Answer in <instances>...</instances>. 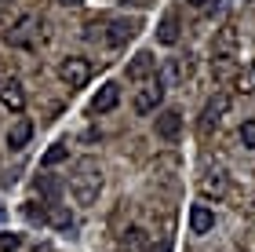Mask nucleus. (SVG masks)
Listing matches in <instances>:
<instances>
[{
  "label": "nucleus",
  "instance_id": "nucleus-1",
  "mask_svg": "<svg viewBox=\"0 0 255 252\" xmlns=\"http://www.w3.org/2000/svg\"><path fill=\"white\" fill-rule=\"evenodd\" d=\"M102 190V168L95 157H80L73 165V176H69V194H73L77 205H95Z\"/></svg>",
  "mask_w": 255,
  "mask_h": 252
},
{
  "label": "nucleus",
  "instance_id": "nucleus-2",
  "mask_svg": "<svg viewBox=\"0 0 255 252\" xmlns=\"http://www.w3.org/2000/svg\"><path fill=\"white\" fill-rule=\"evenodd\" d=\"M59 77H62L66 88H84L91 81V62L88 59H66L59 66Z\"/></svg>",
  "mask_w": 255,
  "mask_h": 252
},
{
  "label": "nucleus",
  "instance_id": "nucleus-3",
  "mask_svg": "<svg viewBox=\"0 0 255 252\" xmlns=\"http://www.w3.org/2000/svg\"><path fill=\"white\" fill-rule=\"evenodd\" d=\"M226 110H230V91H215V95L204 102V113H201V128H204V132H208V128H215V124L226 117Z\"/></svg>",
  "mask_w": 255,
  "mask_h": 252
},
{
  "label": "nucleus",
  "instance_id": "nucleus-4",
  "mask_svg": "<svg viewBox=\"0 0 255 252\" xmlns=\"http://www.w3.org/2000/svg\"><path fill=\"white\" fill-rule=\"evenodd\" d=\"M157 135H160L164 143H175L179 135H182V113H179V110L157 113Z\"/></svg>",
  "mask_w": 255,
  "mask_h": 252
},
{
  "label": "nucleus",
  "instance_id": "nucleus-5",
  "mask_svg": "<svg viewBox=\"0 0 255 252\" xmlns=\"http://www.w3.org/2000/svg\"><path fill=\"white\" fill-rule=\"evenodd\" d=\"M160 99H164V84H160V81H149V84L135 95V113H153V110L160 106Z\"/></svg>",
  "mask_w": 255,
  "mask_h": 252
},
{
  "label": "nucleus",
  "instance_id": "nucleus-6",
  "mask_svg": "<svg viewBox=\"0 0 255 252\" xmlns=\"http://www.w3.org/2000/svg\"><path fill=\"white\" fill-rule=\"evenodd\" d=\"M186 73H190V62H186V59H168V62L157 70V81L164 84V88H175Z\"/></svg>",
  "mask_w": 255,
  "mask_h": 252
},
{
  "label": "nucleus",
  "instance_id": "nucleus-7",
  "mask_svg": "<svg viewBox=\"0 0 255 252\" xmlns=\"http://www.w3.org/2000/svg\"><path fill=\"white\" fill-rule=\"evenodd\" d=\"M0 102H4L7 110L22 113L26 110V91H22V84L18 81H0Z\"/></svg>",
  "mask_w": 255,
  "mask_h": 252
},
{
  "label": "nucleus",
  "instance_id": "nucleus-8",
  "mask_svg": "<svg viewBox=\"0 0 255 252\" xmlns=\"http://www.w3.org/2000/svg\"><path fill=\"white\" fill-rule=\"evenodd\" d=\"M153 70H157V59H153L149 51H138L135 59L128 62V81H146Z\"/></svg>",
  "mask_w": 255,
  "mask_h": 252
},
{
  "label": "nucleus",
  "instance_id": "nucleus-9",
  "mask_svg": "<svg viewBox=\"0 0 255 252\" xmlns=\"http://www.w3.org/2000/svg\"><path fill=\"white\" fill-rule=\"evenodd\" d=\"M37 26H40L37 15H22V18H18V26L7 33V40H11V44H22V48H26V44H33V33H37Z\"/></svg>",
  "mask_w": 255,
  "mask_h": 252
},
{
  "label": "nucleus",
  "instance_id": "nucleus-10",
  "mask_svg": "<svg viewBox=\"0 0 255 252\" xmlns=\"http://www.w3.org/2000/svg\"><path fill=\"white\" fill-rule=\"evenodd\" d=\"M135 29H138V22H128V18H113L110 22V33H106V40L113 44V48H121V44H128L135 37Z\"/></svg>",
  "mask_w": 255,
  "mask_h": 252
},
{
  "label": "nucleus",
  "instance_id": "nucleus-11",
  "mask_svg": "<svg viewBox=\"0 0 255 252\" xmlns=\"http://www.w3.org/2000/svg\"><path fill=\"white\" fill-rule=\"evenodd\" d=\"M215 227V212L208 209V205H193L190 209V231L193 234H208Z\"/></svg>",
  "mask_w": 255,
  "mask_h": 252
},
{
  "label": "nucleus",
  "instance_id": "nucleus-12",
  "mask_svg": "<svg viewBox=\"0 0 255 252\" xmlns=\"http://www.w3.org/2000/svg\"><path fill=\"white\" fill-rule=\"evenodd\" d=\"M117 102H121V88H117V84H102L99 95L91 99V110H95V113H110Z\"/></svg>",
  "mask_w": 255,
  "mask_h": 252
},
{
  "label": "nucleus",
  "instance_id": "nucleus-13",
  "mask_svg": "<svg viewBox=\"0 0 255 252\" xmlns=\"http://www.w3.org/2000/svg\"><path fill=\"white\" fill-rule=\"evenodd\" d=\"M121 249L124 252H146L149 249V234L142 231V227H128V231L121 234Z\"/></svg>",
  "mask_w": 255,
  "mask_h": 252
},
{
  "label": "nucleus",
  "instance_id": "nucleus-14",
  "mask_svg": "<svg viewBox=\"0 0 255 252\" xmlns=\"http://www.w3.org/2000/svg\"><path fill=\"white\" fill-rule=\"evenodd\" d=\"M29 135H33V121L18 117L15 124H11V132H7V146H11V150H22V146L29 143Z\"/></svg>",
  "mask_w": 255,
  "mask_h": 252
},
{
  "label": "nucleus",
  "instance_id": "nucleus-15",
  "mask_svg": "<svg viewBox=\"0 0 255 252\" xmlns=\"http://www.w3.org/2000/svg\"><path fill=\"white\" fill-rule=\"evenodd\" d=\"M157 40H160V44H168V48H171V44H179V18H175V15H164V18H160V26H157Z\"/></svg>",
  "mask_w": 255,
  "mask_h": 252
},
{
  "label": "nucleus",
  "instance_id": "nucleus-16",
  "mask_svg": "<svg viewBox=\"0 0 255 252\" xmlns=\"http://www.w3.org/2000/svg\"><path fill=\"white\" fill-rule=\"evenodd\" d=\"M201 190L208 194V198H223V194H226V179H223V172H208V176L201 179Z\"/></svg>",
  "mask_w": 255,
  "mask_h": 252
},
{
  "label": "nucleus",
  "instance_id": "nucleus-17",
  "mask_svg": "<svg viewBox=\"0 0 255 252\" xmlns=\"http://www.w3.org/2000/svg\"><path fill=\"white\" fill-rule=\"evenodd\" d=\"M48 223L59 227V231H69V227H73V216H69V209H62V205H48Z\"/></svg>",
  "mask_w": 255,
  "mask_h": 252
},
{
  "label": "nucleus",
  "instance_id": "nucleus-18",
  "mask_svg": "<svg viewBox=\"0 0 255 252\" xmlns=\"http://www.w3.org/2000/svg\"><path fill=\"white\" fill-rule=\"evenodd\" d=\"M66 157H69V150H66V146H62V143H55V146H51V150H48V154H44V157H40V165H44V168H55V165H62V161H66Z\"/></svg>",
  "mask_w": 255,
  "mask_h": 252
},
{
  "label": "nucleus",
  "instance_id": "nucleus-19",
  "mask_svg": "<svg viewBox=\"0 0 255 252\" xmlns=\"http://www.w3.org/2000/svg\"><path fill=\"white\" fill-rule=\"evenodd\" d=\"M15 249H22V234L0 231V252H15Z\"/></svg>",
  "mask_w": 255,
  "mask_h": 252
},
{
  "label": "nucleus",
  "instance_id": "nucleus-20",
  "mask_svg": "<svg viewBox=\"0 0 255 252\" xmlns=\"http://www.w3.org/2000/svg\"><path fill=\"white\" fill-rule=\"evenodd\" d=\"M37 190H44V194H48V198H51V205H55V198H59V183H55L51 176H40V179H37Z\"/></svg>",
  "mask_w": 255,
  "mask_h": 252
},
{
  "label": "nucleus",
  "instance_id": "nucleus-21",
  "mask_svg": "<svg viewBox=\"0 0 255 252\" xmlns=\"http://www.w3.org/2000/svg\"><path fill=\"white\" fill-rule=\"evenodd\" d=\"M241 143H245L248 150H255V121H245V124H241Z\"/></svg>",
  "mask_w": 255,
  "mask_h": 252
},
{
  "label": "nucleus",
  "instance_id": "nucleus-22",
  "mask_svg": "<svg viewBox=\"0 0 255 252\" xmlns=\"http://www.w3.org/2000/svg\"><path fill=\"white\" fill-rule=\"evenodd\" d=\"M241 88H245V91H255V59L248 62V70L241 73Z\"/></svg>",
  "mask_w": 255,
  "mask_h": 252
},
{
  "label": "nucleus",
  "instance_id": "nucleus-23",
  "mask_svg": "<svg viewBox=\"0 0 255 252\" xmlns=\"http://www.w3.org/2000/svg\"><path fill=\"white\" fill-rule=\"evenodd\" d=\"M62 7H77V4H84V0H59Z\"/></svg>",
  "mask_w": 255,
  "mask_h": 252
},
{
  "label": "nucleus",
  "instance_id": "nucleus-24",
  "mask_svg": "<svg viewBox=\"0 0 255 252\" xmlns=\"http://www.w3.org/2000/svg\"><path fill=\"white\" fill-rule=\"evenodd\" d=\"M190 4H193V7H204V4H208V0H190Z\"/></svg>",
  "mask_w": 255,
  "mask_h": 252
},
{
  "label": "nucleus",
  "instance_id": "nucleus-25",
  "mask_svg": "<svg viewBox=\"0 0 255 252\" xmlns=\"http://www.w3.org/2000/svg\"><path fill=\"white\" fill-rule=\"evenodd\" d=\"M0 220H4V209H0Z\"/></svg>",
  "mask_w": 255,
  "mask_h": 252
}]
</instances>
